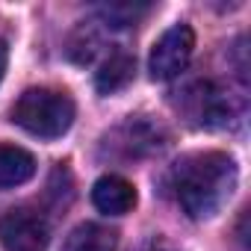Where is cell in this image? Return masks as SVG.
Returning <instances> with one entry per match:
<instances>
[{
	"label": "cell",
	"instance_id": "cell-1",
	"mask_svg": "<svg viewBox=\"0 0 251 251\" xmlns=\"http://www.w3.org/2000/svg\"><path fill=\"white\" fill-rule=\"evenodd\" d=\"M236 163L225 151H198L172 169L175 195L189 219H213L236 189Z\"/></svg>",
	"mask_w": 251,
	"mask_h": 251
},
{
	"label": "cell",
	"instance_id": "cell-2",
	"mask_svg": "<svg viewBox=\"0 0 251 251\" xmlns=\"http://www.w3.org/2000/svg\"><path fill=\"white\" fill-rule=\"evenodd\" d=\"M74 100L59 92V89H27L15 106H12V121L21 130L39 136V139H59L71 130L74 124Z\"/></svg>",
	"mask_w": 251,
	"mask_h": 251
},
{
	"label": "cell",
	"instance_id": "cell-3",
	"mask_svg": "<svg viewBox=\"0 0 251 251\" xmlns=\"http://www.w3.org/2000/svg\"><path fill=\"white\" fill-rule=\"evenodd\" d=\"M166 145H169L166 127L148 115H130L127 121L118 124L106 136V148L124 160H139V157L160 154Z\"/></svg>",
	"mask_w": 251,
	"mask_h": 251
},
{
	"label": "cell",
	"instance_id": "cell-4",
	"mask_svg": "<svg viewBox=\"0 0 251 251\" xmlns=\"http://www.w3.org/2000/svg\"><path fill=\"white\" fill-rule=\"evenodd\" d=\"M192 50H195V33L189 24H175L169 27L151 48V56H148V71H151V80H175L186 71L189 59H192Z\"/></svg>",
	"mask_w": 251,
	"mask_h": 251
},
{
	"label": "cell",
	"instance_id": "cell-5",
	"mask_svg": "<svg viewBox=\"0 0 251 251\" xmlns=\"http://www.w3.org/2000/svg\"><path fill=\"white\" fill-rule=\"evenodd\" d=\"M183 112L198 127H227L239 115V103L213 83H192L183 92Z\"/></svg>",
	"mask_w": 251,
	"mask_h": 251
},
{
	"label": "cell",
	"instance_id": "cell-6",
	"mask_svg": "<svg viewBox=\"0 0 251 251\" xmlns=\"http://www.w3.org/2000/svg\"><path fill=\"white\" fill-rule=\"evenodd\" d=\"M0 242L6 251H48L50 222L30 207H15L0 216Z\"/></svg>",
	"mask_w": 251,
	"mask_h": 251
},
{
	"label": "cell",
	"instance_id": "cell-7",
	"mask_svg": "<svg viewBox=\"0 0 251 251\" xmlns=\"http://www.w3.org/2000/svg\"><path fill=\"white\" fill-rule=\"evenodd\" d=\"M92 201L106 216H124L136 207V186L121 175H103L92 186Z\"/></svg>",
	"mask_w": 251,
	"mask_h": 251
},
{
	"label": "cell",
	"instance_id": "cell-8",
	"mask_svg": "<svg viewBox=\"0 0 251 251\" xmlns=\"http://www.w3.org/2000/svg\"><path fill=\"white\" fill-rule=\"evenodd\" d=\"M133 74H136V59L127 50H115L100 62V68L95 74V86L100 95H112L127 86L133 80Z\"/></svg>",
	"mask_w": 251,
	"mask_h": 251
},
{
	"label": "cell",
	"instance_id": "cell-9",
	"mask_svg": "<svg viewBox=\"0 0 251 251\" xmlns=\"http://www.w3.org/2000/svg\"><path fill=\"white\" fill-rule=\"evenodd\" d=\"M33 175H36V157L30 151L0 142V189L21 186Z\"/></svg>",
	"mask_w": 251,
	"mask_h": 251
},
{
	"label": "cell",
	"instance_id": "cell-10",
	"mask_svg": "<svg viewBox=\"0 0 251 251\" xmlns=\"http://www.w3.org/2000/svg\"><path fill=\"white\" fill-rule=\"evenodd\" d=\"M115 248H118V233L98 222L77 225L62 245V251H115Z\"/></svg>",
	"mask_w": 251,
	"mask_h": 251
},
{
	"label": "cell",
	"instance_id": "cell-11",
	"mask_svg": "<svg viewBox=\"0 0 251 251\" xmlns=\"http://www.w3.org/2000/svg\"><path fill=\"white\" fill-rule=\"evenodd\" d=\"M133 251H180L172 239H166V236H148L145 242H139Z\"/></svg>",
	"mask_w": 251,
	"mask_h": 251
},
{
	"label": "cell",
	"instance_id": "cell-12",
	"mask_svg": "<svg viewBox=\"0 0 251 251\" xmlns=\"http://www.w3.org/2000/svg\"><path fill=\"white\" fill-rule=\"evenodd\" d=\"M6 65H9V48H6L3 39H0V80H3V74H6Z\"/></svg>",
	"mask_w": 251,
	"mask_h": 251
}]
</instances>
